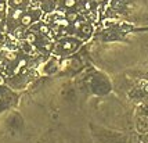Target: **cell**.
<instances>
[{"label": "cell", "instance_id": "6da1fadb", "mask_svg": "<svg viewBox=\"0 0 148 143\" xmlns=\"http://www.w3.org/2000/svg\"><path fill=\"white\" fill-rule=\"evenodd\" d=\"M20 21H21L22 26H29L32 24V21H33V17H32V14H22Z\"/></svg>", "mask_w": 148, "mask_h": 143}, {"label": "cell", "instance_id": "7a4b0ae2", "mask_svg": "<svg viewBox=\"0 0 148 143\" xmlns=\"http://www.w3.org/2000/svg\"><path fill=\"white\" fill-rule=\"evenodd\" d=\"M25 40L28 42V43H35L36 40H38V36H36V33L35 32H28L26 35H25Z\"/></svg>", "mask_w": 148, "mask_h": 143}, {"label": "cell", "instance_id": "3957f363", "mask_svg": "<svg viewBox=\"0 0 148 143\" xmlns=\"http://www.w3.org/2000/svg\"><path fill=\"white\" fill-rule=\"evenodd\" d=\"M73 47H75V43H73V42H71V40H65V42L63 43L64 50H72Z\"/></svg>", "mask_w": 148, "mask_h": 143}, {"label": "cell", "instance_id": "277c9868", "mask_svg": "<svg viewBox=\"0 0 148 143\" xmlns=\"http://www.w3.org/2000/svg\"><path fill=\"white\" fill-rule=\"evenodd\" d=\"M67 20H68L69 22L76 21V20H78V13H73V11H72V13H68V14H67Z\"/></svg>", "mask_w": 148, "mask_h": 143}, {"label": "cell", "instance_id": "5b68a950", "mask_svg": "<svg viewBox=\"0 0 148 143\" xmlns=\"http://www.w3.org/2000/svg\"><path fill=\"white\" fill-rule=\"evenodd\" d=\"M76 1L78 0H64V6L67 8H72L76 6Z\"/></svg>", "mask_w": 148, "mask_h": 143}, {"label": "cell", "instance_id": "8992f818", "mask_svg": "<svg viewBox=\"0 0 148 143\" xmlns=\"http://www.w3.org/2000/svg\"><path fill=\"white\" fill-rule=\"evenodd\" d=\"M80 31L83 35H90V32H91V26L90 25H82L80 26Z\"/></svg>", "mask_w": 148, "mask_h": 143}, {"label": "cell", "instance_id": "52a82bcc", "mask_svg": "<svg viewBox=\"0 0 148 143\" xmlns=\"http://www.w3.org/2000/svg\"><path fill=\"white\" fill-rule=\"evenodd\" d=\"M22 14H24L22 10H20V8H18V10H14V11H13V18H14V20H20Z\"/></svg>", "mask_w": 148, "mask_h": 143}, {"label": "cell", "instance_id": "ba28073f", "mask_svg": "<svg viewBox=\"0 0 148 143\" xmlns=\"http://www.w3.org/2000/svg\"><path fill=\"white\" fill-rule=\"evenodd\" d=\"M6 58L10 60V61H14V60L17 58V54L14 53V52H7V53H6Z\"/></svg>", "mask_w": 148, "mask_h": 143}, {"label": "cell", "instance_id": "9c48e42d", "mask_svg": "<svg viewBox=\"0 0 148 143\" xmlns=\"http://www.w3.org/2000/svg\"><path fill=\"white\" fill-rule=\"evenodd\" d=\"M39 31H40V33L47 35V33L50 32V29H48V26H47V25H40V26H39Z\"/></svg>", "mask_w": 148, "mask_h": 143}, {"label": "cell", "instance_id": "30bf717a", "mask_svg": "<svg viewBox=\"0 0 148 143\" xmlns=\"http://www.w3.org/2000/svg\"><path fill=\"white\" fill-rule=\"evenodd\" d=\"M91 7H93V3H91V1H89V0H86V1H85V10L90 11V10H91Z\"/></svg>", "mask_w": 148, "mask_h": 143}, {"label": "cell", "instance_id": "8fae6325", "mask_svg": "<svg viewBox=\"0 0 148 143\" xmlns=\"http://www.w3.org/2000/svg\"><path fill=\"white\" fill-rule=\"evenodd\" d=\"M24 0H11V4L13 6H15V7H18V6H22Z\"/></svg>", "mask_w": 148, "mask_h": 143}, {"label": "cell", "instance_id": "7c38bea8", "mask_svg": "<svg viewBox=\"0 0 148 143\" xmlns=\"http://www.w3.org/2000/svg\"><path fill=\"white\" fill-rule=\"evenodd\" d=\"M73 26H75V29H80V26H82V21H79V20L73 21Z\"/></svg>", "mask_w": 148, "mask_h": 143}, {"label": "cell", "instance_id": "4fadbf2b", "mask_svg": "<svg viewBox=\"0 0 148 143\" xmlns=\"http://www.w3.org/2000/svg\"><path fill=\"white\" fill-rule=\"evenodd\" d=\"M4 10H6V3H4V1H0V14L4 13Z\"/></svg>", "mask_w": 148, "mask_h": 143}, {"label": "cell", "instance_id": "5bb4252c", "mask_svg": "<svg viewBox=\"0 0 148 143\" xmlns=\"http://www.w3.org/2000/svg\"><path fill=\"white\" fill-rule=\"evenodd\" d=\"M58 24H60V25H65V26H67V25L69 24V21H68V20H60V21H58Z\"/></svg>", "mask_w": 148, "mask_h": 143}, {"label": "cell", "instance_id": "9a60e30c", "mask_svg": "<svg viewBox=\"0 0 148 143\" xmlns=\"http://www.w3.org/2000/svg\"><path fill=\"white\" fill-rule=\"evenodd\" d=\"M25 63H26L25 60H21V61H20V67H24V65H25Z\"/></svg>", "mask_w": 148, "mask_h": 143}, {"label": "cell", "instance_id": "2e32d148", "mask_svg": "<svg viewBox=\"0 0 148 143\" xmlns=\"http://www.w3.org/2000/svg\"><path fill=\"white\" fill-rule=\"evenodd\" d=\"M22 35V31L21 29H17V36H21Z\"/></svg>", "mask_w": 148, "mask_h": 143}, {"label": "cell", "instance_id": "e0dca14e", "mask_svg": "<svg viewBox=\"0 0 148 143\" xmlns=\"http://www.w3.org/2000/svg\"><path fill=\"white\" fill-rule=\"evenodd\" d=\"M144 92H145V93H148V83H145V85H144Z\"/></svg>", "mask_w": 148, "mask_h": 143}, {"label": "cell", "instance_id": "ac0fdd59", "mask_svg": "<svg viewBox=\"0 0 148 143\" xmlns=\"http://www.w3.org/2000/svg\"><path fill=\"white\" fill-rule=\"evenodd\" d=\"M4 83V78L3 77H0V85H3Z\"/></svg>", "mask_w": 148, "mask_h": 143}, {"label": "cell", "instance_id": "d6986e66", "mask_svg": "<svg viewBox=\"0 0 148 143\" xmlns=\"http://www.w3.org/2000/svg\"><path fill=\"white\" fill-rule=\"evenodd\" d=\"M126 7H127V8H133V4H130V3H129V4H126Z\"/></svg>", "mask_w": 148, "mask_h": 143}, {"label": "cell", "instance_id": "ffe728a7", "mask_svg": "<svg viewBox=\"0 0 148 143\" xmlns=\"http://www.w3.org/2000/svg\"><path fill=\"white\" fill-rule=\"evenodd\" d=\"M44 47H46L47 50H50V49H51V45H46V46H44Z\"/></svg>", "mask_w": 148, "mask_h": 143}, {"label": "cell", "instance_id": "44dd1931", "mask_svg": "<svg viewBox=\"0 0 148 143\" xmlns=\"http://www.w3.org/2000/svg\"><path fill=\"white\" fill-rule=\"evenodd\" d=\"M1 22H3V17L0 16V24H1Z\"/></svg>", "mask_w": 148, "mask_h": 143}, {"label": "cell", "instance_id": "7402d4cb", "mask_svg": "<svg viewBox=\"0 0 148 143\" xmlns=\"http://www.w3.org/2000/svg\"><path fill=\"white\" fill-rule=\"evenodd\" d=\"M97 1H100V3H101V1H104V0H97Z\"/></svg>", "mask_w": 148, "mask_h": 143}, {"label": "cell", "instance_id": "603a6c76", "mask_svg": "<svg viewBox=\"0 0 148 143\" xmlns=\"http://www.w3.org/2000/svg\"><path fill=\"white\" fill-rule=\"evenodd\" d=\"M78 1H86V0H78Z\"/></svg>", "mask_w": 148, "mask_h": 143}, {"label": "cell", "instance_id": "cb8c5ba5", "mask_svg": "<svg viewBox=\"0 0 148 143\" xmlns=\"http://www.w3.org/2000/svg\"><path fill=\"white\" fill-rule=\"evenodd\" d=\"M55 1H57V0H55Z\"/></svg>", "mask_w": 148, "mask_h": 143}]
</instances>
